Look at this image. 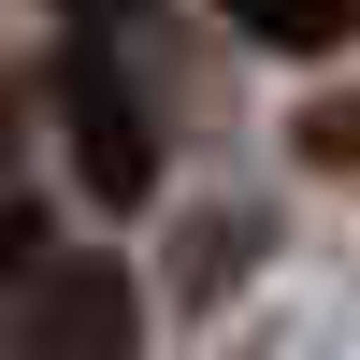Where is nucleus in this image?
<instances>
[{
	"label": "nucleus",
	"instance_id": "1",
	"mask_svg": "<svg viewBox=\"0 0 360 360\" xmlns=\"http://www.w3.org/2000/svg\"><path fill=\"white\" fill-rule=\"evenodd\" d=\"M58 130H72V173H86V202L101 217H130V202H159V130H144V101H130V72L115 58H58Z\"/></svg>",
	"mask_w": 360,
	"mask_h": 360
},
{
	"label": "nucleus",
	"instance_id": "2",
	"mask_svg": "<svg viewBox=\"0 0 360 360\" xmlns=\"http://www.w3.org/2000/svg\"><path fill=\"white\" fill-rule=\"evenodd\" d=\"M15 288H29V360H130V332H144L115 259H29Z\"/></svg>",
	"mask_w": 360,
	"mask_h": 360
},
{
	"label": "nucleus",
	"instance_id": "3",
	"mask_svg": "<svg viewBox=\"0 0 360 360\" xmlns=\"http://www.w3.org/2000/svg\"><path fill=\"white\" fill-rule=\"evenodd\" d=\"M245 44H274V58H346L360 44V0H217Z\"/></svg>",
	"mask_w": 360,
	"mask_h": 360
},
{
	"label": "nucleus",
	"instance_id": "4",
	"mask_svg": "<svg viewBox=\"0 0 360 360\" xmlns=\"http://www.w3.org/2000/svg\"><path fill=\"white\" fill-rule=\"evenodd\" d=\"M303 159H360V101H317L303 115Z\"/></svg>",
	"mask_w": 360,
	"mask_h": 360
},
{
	"label": "nucleus",
	"instance_id": "5",
	"mask_svg": "<svg viewBox=\"0 0 360 360\" xmlns=\"http://www.w3.org/2000/svg\"><path fill=\"white\" fill-rule=\"evenodd\" d=\"M29 259H44V217H29V202H0V288H15Z\"/></svg>",
	"mask_w": 360,
	"mask_h": 360
}]
</instances>
